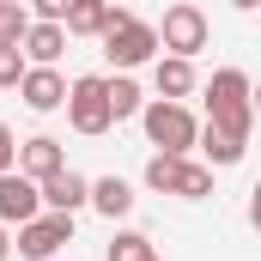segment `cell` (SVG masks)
Returning a JSON list of instances; mask_svg holds the SVG:
<instances>
[{
	"label": "cell",
	"mask_w": 261,
	"mask_h": 261,
	"mask_svg": "<svg viewBox=\"0 0 261 261\" xmlns=\"http://www.w3.org/2000/svg\"><path fill=\"white\" fill-rule=\"evenodd\" d=\"M43 213V182H31L24 170H0V225H31Z\"/></svg>",
	"instance_id": "ba28073f"
},
{
	"label": "cell",
	"mask_w": 261,
	"mask_h": 261,
	"mask_svg": "<svg viewBox=\"0 0 261 261\" xmlns=\"http://www.w3.org/2000/svg\"><path fill=\"white\" fill-rule=\"evenodd\" d=\"M24 31H31V6L0 0V43H24Z\"/></svg>",
	"instance_id": "d6986e66"
},
{
	"label": "cell",
	"mask_w": 261,
	"mask_h": 261,
	"mask_svg": "<svg viewBox=\"0 0 261 261\" xmlns=\"http://www.w3.org/2000/svg\"><path fill=\"white\" fill-rule=\"evenodd\" d=\"M24 61L31 67H55L61 61V49H67V24H55V18H31V31H24Z\"/></svg>",
	"instance_id": "8fae6325"
},
{
	"label": "cell",
	"mask_w": 261,
	"mask_h": 261,
	"mask_svg": "<svg viewBox=\"0 0 261 261\" xmlns=\"http://www.w3.org/2000/svg\"><path fill=\"white\" fill-rule=\"evenodd\" d=\"M158 43H164L170 55H189V61H195L200 49L213 43V18L200 12L195 0H170V6H164V24H158Z\"/></svg>",
	"instance_id": "8992f818"
},
{
	"label": "cell",
	"mask_w": 261,
	"mask_h": 261,
	"mask_svg": "<svg viewBox=\"0 0 261 261\" xmlns=\"http://www.w3.org/2000/svg\"><path fill=\"white\" fill-rule=\"evenodd\" d=\"M116 18V0H73L67 6V37H103Z\"/></svg>",
	"instance_id": "5bb4252c"
},
{
	"label": "cell",
	"mask_w": 261,
	"mask_h": 261,
	"mask_svg": "<svg viewBox=\"0 0 261 261\" xmlns=\"http://www.w3.org/2000/svg\"><path fill=\"white\" fill-rule=\"evenodd\" d=\"M110 110H116V122H128V116L146 110V97H140V85H134L128 73H116V79H110Z\"/></svg>",
	"instance_id": "ac0fdd59"
},
{
	"label": "cell",
	"mask_w": 261,
	"mask_h": 261,
	"mask_svg": "<svg viewBox=\"0 0 261 261\" xmlns=\"http://www.w3.org/2000/svg\"><path fill=\"white\" fill-rule=\"evenodd\" d=\"M67 122H73V134H85V140H97V134L116 128L110 79H103V73H85V79H73V85H67Z\"/></svg>",
	"instance_id": "5b68a950"
},
{
	"label": "cell",
	"mask_w": 261,
	"mask_h": 261,
	"mask_svg": "<svg viewBox=\"0 0 261 261\" xmlns=\"http://www.w3.org/2000/svg\"><path fill=\"white\" fill-rule=\"evenodd\" d=\"M206 122L249 146V128H255V79L243 67H219L206 79Z\"/></svg>",
	"instance_id": "6da1fadb"
},
{
	"label": "cell",
	"mask_w": 261,
	"mask_h": 261,
	"mask_svg": "<svg viewBox=\"0 0 261 261\" xmlns=\"http://www.w3.org/2000/svg\"><path fill=\"white\" fill-rule=\"evenodd\" d=\"M103 43V55H110V67L116 73H134V67H146V61H158V24H146V18H134L128 6H116V18H110V31L97 37Z\"/></svg>",
	"instance_id": "7a4b0ae2"
},
{
	"label": "cell",
	"mask_w": 261,
	"mask_h": 261,
	"mask_svg": "<svg viewBox=\"0 0 261 261\" xmlns=\"http://www.w3.org/2000/svg\"><path fill=\"white\" fill-rule=\"evenodd\" d=\"M103 255H110V261H158V249H152V237H146V231H116Z\"/></svg>",
	"instance_id": "e0dca14e"
},
{
	"label": "cell",
	"mask_w": 261,
	"mask_h": 261,
	"mask_svg": "<svg viewBox=\"0 0 261 261\" xmlns=\"http://www.w3.org/2000/svg\"><path fill=\"white\" fill-rule=\"evenodd\" d=\"M195 85L200 79H195V61H189V55H158V61H152V91H158V97H176V103H182Z\"/></svg>",
	"instance_id": "7c38bea8"
},
{
	"label": "cell",
	"mask_w": 261,
	"mask_h": 261,
	"mask_svg": "<svg viewBox=\"0 0 261 261\" xmlns=\"http://www.w3.org/2000/svg\"><path fill=\"white\" fill-rule=\"evenodd\" d=\"M67 6H73V0H31V18H55V24H67Z\"/></svg>",
	"instance_id": "7402d4cb"
},
{
	"label": "cell",
	"mask_w": 261,
	"mask_h": 261,
	"mask_svg": "<svg viewBox=\"0 0 261 261\" xmlns=\"http://www.w3.org/2000/svg\"><path fill=\"white\" fill-rule=\"evenodd\" d=\"M146 189L152 195H176V200H206L213 195V164L176 158V152H152L146 158Z\"/></svg>",
	"instance_id": "277c9868"
},
{
	"label": "cell",
	"mask_w": 261,
	"mask_h": 261,
	"mask_svg": "<svg viewBox=\"0 0 261 261\" xmlns=\"http://www.w3.org/2000/svg\"><path fill=\"white\" fill-rule=\"evenodd\" d=\"M134 200H140V195H134L122 176H97V182H91V206H97L103 219H128Z\"/></svg>",
	"instance_id": "2e32d148"
},
{
	"label": "cell",
	"mask_w": 261,
	"mask_h": 261,
	"mask_svg": "<svg viewBox=\"0 0 261 261\" xmlns=\"http://www.w3.org/2000/svg\"><path fill=\"white\" fill-rule=\"evenodd\" d=\"M43 206H49V213H79V206H91V182H85L79 170H55V176L43 182Z\"/></svg>",
	"instance_id": "4fadbf2b"
},
{
	"label": "cell",
	"mask_w": 261,
	"mask_h": 261,
	"mask_svg": "<svg viewBox=\"0 0 261 261\" xmlns=\"http://www.w3.org/2000/svg\"><path fill=\"white\" fill-rule=\"evenodd\" d=\"M31 73V61H24V49L18 43H0V91H18V79Z\"/></svg>",
	"instance_id": "ffe728a7"
},
{
	"label": "cell",
	"mask_w": 261,
	"mask_h": 261,
	"mask_svg": "<svg viewBox=\"0 0 261 261\" xmlns=\"http://www.w3.org/2000/svg\"><path fill=\"white\" fill-rule=\"evenodd\" d=\"M255 116H261V85H255Z\"/></svg>",
	"instance_id": "484cf974"
},
{
	"label": "cell",
	"mask_w": 261,
	"mask_h": 261,
	"mask_svg": "<svg viewBox=\"0 0 261 261\" xmlns=\"http://www.w3.org/2000/svg\"><path fill=\"white\" fill-rule=\"evenodd\" d=\"M200 158L213 164V170H231V164H243V140H231L225 128H213V122H200Z\"/></svg>",
	"instance_id": "9a60e30c"
},
{
	"label": "cell",
	"mask_w": 261,
	"mask_h": 261,
	"mask_svg": "<svg viewBox=\"0 0 261 261\" xmlns=\"http://www.w3.org/2000/svg\"><path fill=\"white\" fill-rule=\"evenodd\" d=\"M231 6H237V12H255V6H261V0H231Z\"/></svg>",
	"instance_id": "d4e9b609"
},
{
	"label": "cell",
	"mask_w": 261,
	"mask_h": 261,
	"mask_svg": "<svg viewBox=\"0 0 261 261\" xmlns=\"http://www.w3.org/2000/svg\"><path fill=\"white\" fill-rule=\"evenodd\" d=\"M12 255V225H0V261Z\"/></svg>",
	"instance_id": "cb8c5ba5"
},
{
	"label": "cell",
	"mask_w": 261,
	"mask_h": 261,
	"mask_svg": "<svg viewBox=\"0 0 261 261\" xmlns=\"http://www.w3.org/2000/svg\"><path fill=\"white\" fill-rule=\"evenodd\" d=\"M18 97H24V110H37V116L67 110V79H61V67H31V73L18 79Z\"/></svg>",
	"instance_id": "9c48e42d"
},
{
	"label": "cell",
	"mask_w": 261,
	"mask_h": 261,
	"mask_svg": "<svg viewBox=\"0 0 261 261\" xmlns=\"http://www.w3.org/2000/svg\"><path fill=\"white\" fill-rule=\"evenodd\" d=\"M0 170H18V134L0 122Z\"/></svg>",
	"instance_id": "44dd1931"
},
{
	"label": "cell",
	"mask_w": 261,
	"mask_h": 261,
	"mask_svg": "<svg viewBox=\"0 0 261 261\" xmlns=\"http://www.w3.org/2000/svg\"><path fill=\"white\" fill-rule=\"evenodd\" d=\"M140 128H146V140L158 146V152H176V158H189L200 146V122L189 103H176V97H152L146 110H140Z\"/></svg>",
	"instance_id": "3957f363"
},
{
	"label": "cell",
	"mask_w": 261,
	"mask_h": 261,
	"mask_svg": "<svg viewBox=\"0 0 261 261\" xmlns=\"http://www.w3.org/2000/svg\"><path fill=\"white\" fill-rule=\"evenodd\" d=\"M73 243V213H37L31 225H18V255L24 261H49L55 249H67Z\"/></svg>",
	"instance_id": "52a82bcc"
},
{
	"label": "cell",
	"mask_w": 261,
	"mask_h": 261,
	"mask_svg": "<svg viewBox=\"0 0 261 261\" xmlns=\"http://www.w3.org/2000/svg\"><path fill=\"white\" fill-rule=\"evenodd\" d=\"M18 170H24L31 182H49L55 170H67L61 140H49V134H37V140H18Z\"/></svg>",
	"instance_id": "30bf717a"
},
{
	"label": "cell",
	"mask_w": 261,
	"mask_h": 261,
	"mask_svg": "<svg viewBox=\"0 0 261 261\" xmlns=\"http://www.w3.org/2000/svg\"><path fill=\"white\" fill-rule=\"evenodd\" d=\"M249 225H255V231H261V182H255V189H249Z\"/></svg>",
	"instance_id": "603a6c76"
}]
</instances>
